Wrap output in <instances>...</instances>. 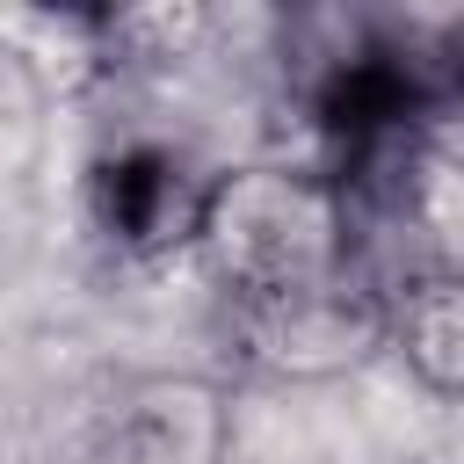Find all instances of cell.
I'll use <instances>...</instances> for the list:
<instances>
[{"mask_svg": "<svg viewBox=\"0 0 464 464\" xmlns=\"http://www.w3.org/2000/svg\"><path fill=\"white\" fill-rule=\"evenodd\" d=\"M384 355L435 399H464V268L392 276V341Z\"/></svg>", "mask_w": 464, "mask_h": 464, "instance_id": "cell-5", "label": "cell"}, {"mask_svg": "<svg viewBox=\"0 0 464 464\" xmlns=\"http://www.w3.org/2000/svg\"><path fill=\"white\" fill-rule=\"evenodd\" d=\"M225 450L232 399L203 370L123 377L87 428V464H225Z\"/></svg>", "mask_w": 464, "mask_h": 464, "instance_id": "cell-3", "label": "cell"}, {"mask_svg": "<svg viewBox=\"0 0 464 464\" xmlns=\"http://www.w3.org/2000/svg\"><path fill=\"white\" fill-rule=\"evenodd\" d=\"M232 341L254 370L290 377V384L355 377L392 341V283H370V276L348 268V276L290 290V297L232 304Z\"/></svg>", "mask_w": 464, "mask_h": 464, "instance_id": "cell-2", "label": "cell"}, {"mask_svg": "<svg viewBox=\"0 0 464 464\" xmlns=\"http://www.w3.org/2000/svg\"><path fill=\"white\" fill-rule=\"evenodd\" d=\"M210 181V174H203ZM203 181H181V160L160 145H116L94 167V218L123 254H160V246H188L196 232V203Z\"/></svg>", "mask_w": 464, "mask_h": 464, "instance_id": "cell-4", "label": "cell"}, {"mask_svg": "<svg viewBox=\"0 0 464 464\" xmlns=\"http://www.w3.org/2000/svg\"><path fill=\"white\" fill-rule=\"evenodd\" d=\"M392 225H399V239L413 232L406 276L464 268V152H442V145L406 152L399 188H392Z\"/></svg>", "mask_w": 464, "mask_h": 464, "instance_id": "cell-6", "label": "cell"}, {"mask_svg": "<svg viewBox=\"0 0 464 464\" xmlns=\"http://www.w3.org/2000/svg\"><path fill=\"white\" fill-rule=\"evenodd\" d=\"M188 254L225 290V304L290 297L355 268L348 196L334 174L297 160H239L203 181Z\"/></svg>", "mask_w": 464, "mask_h": 464, "instance_id": "cell-1", "label": "cell"}]
</instances>
